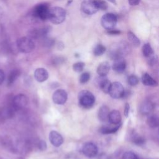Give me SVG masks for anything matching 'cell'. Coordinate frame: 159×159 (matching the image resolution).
Masks as SVG:
<instances>
[{"label": "cell", "instance_id": "6da1fadb", "mask_svg": "<svg viewBox=\"0 0 159 159\" xmlns=\"http://www.w3.org/2000/svg\"><path fill=\"white\" fill-rule=\"evenodd\" d=\"M66 18V11L61 7H52L49 9L48 19L54 24L62 23Z\"/></svg>", "mask_w": 159, "mask_h": 159}, {"label": "cell", "instance_id": "7a4b0ae2", "mask_svg": "<svg viewBox=\"0 0 159 159\" xmlns=\"http://www.w3.org/2000/svg\"><path fill=\"white\" fill-rule=\"evenodd\" d=\"M78 101L82 107L90 108L95 102V97L89 91L84 89L79 93Z\"/></svg>", "mask_w": 159, "mask_h": 159}, {"label": "cell", "instance_id": "3957f363", "mask_svg": "<svg viewBox=\"0 0 159 159\" xmlns=\"http://www.w3.org/2000/svg\"><path fill=\"white\" fill-rule=\"evenodd\" d=\"M129 47L125 42H120L114 45L109 52V55L111 58L116 60L119 58H122L124 54L129 51Z\"/></svg>", "mask_w": 159, "mask_h": 159}, {"label": "cell", "instance_id": "277c9868", "mask_svg": "<svg viewBox=\"0 0 159 159\" xmlns=\"http://www.w3.org/2000/svg\"><path fill=\"white\" fill-rule=\"evenodd\" d=\"M17 47L20 52L27 53L33 51L35 48V44L30 38L23 37L17 40Z\"/></svg>", "mask_w": 159, "mask_h": 159}, {"label": "cell", "instance_id": "5b68a950", "mask_svg": "<svg viewBox=\"0 0 159 159\" xmlns=\"http://www.w3.org/2000/svg\"><path fill=\"white\" fill-rule=\"evenodd\" d=\"M49 9L48 4L46 2L40 3L34 7L32 11V15L42 20H45L48 19Z\"/></svg>", "mask_w": 159, "mask_h": 159}, {"label": "cell", "instance_id": "8992f818", "mask_svg": "<svg viewBox=\"0 0 159 159\" xmlns=\"http://www.w3.org/2000/svg\"><path fill=\"white\" fill-rule=\"evenodd\" d=\"M117 22V16L112 13H107L104 14L101 19V24L105 29L110 30L114 28Z\"/></svg>", "mask_w": 159, "mask_h": 159}, {"label": "cell", "instance_id": "52a82bcc", "mask_svg": "<svg viewBox=\"0 0 159 159\" xmlns=\"http://www.w3.org/2000/svg\"><path fill=\"white\" fill-rule=\"evenodd\" d=\"M108 93L112 98L119 99L124 96L125 90L120 83L116 81L111 83Z\"/></svg>", "mask_w": 159, "mask_h": 159}, {"label": "cell", "instance_id": "ba28073f", "mask_svg": "<svg viewBox=\"0 0 159 159\" xmlns=\"http://www.w3.org/2000/svg\"><path fill=\"white\" fill-rule=\"evenodd\" d=\"M81 9L87 15L94 14L98 11L95 0H84L81 4Z\"/></svg>", "mask_w": 159, "mask_h": 159}, {"label": "cell", "instance_id": "9c48e42d", "mask_svg": "<svg viewBox=\"0 0 159 159\" xmlns=\"http://www.w3.org/2000/svg\"><path fill=\"white\" fill-rule=\"evenodd\" d=\"M28 103L27 97L23 94L16 95L12 99V105L15 110H19L25 107Z\"/></svg>", "mask_w": 159, "mask_h": 159}, {"label": "cell", "instance_id": "30bf717a", "mask_svg": "<svg viewBox=\"0 0 159 159\" xmlns=\"http://www.w3.org/2000/svg\"><path fill=\"white\" fill-rule=\"evenodd\" d=\"M98 149L96 144L93 142H86L82 147L83 153L88 158H93L98 154Z\"/></svg>", "mask_w": 159, "mask_h": 159}, {"label": "cell", "instance_id": "8fae6325", "mask_svg": "<svg viewBox=\"0 0 159 159\" xmlns=\"http://www.w3.org/2000/svg\"><path fill=\"white\" fill-rule=\"evenodd\" d=\"M68 98V94L66 92L61 89H57L54 92L52 96L53 102L57 104H63L66 102Z\"/></svg>", "mask_w": 159, "mask_h": 159}, {"label": "cell", "instance_id": "7c38bea8", "mask_svg": "<svg viewBox=\"0 0 159 159\" xmlns=\"http://www.w3.org/2000/svg\"><path fill=\"white\" fill-rule=\"evenodd\" d=\"M49 140L50 143L56 147H60L63 142V139L61 135L55 130H52L50 132Z\"/></svg>", "mask_w": 159, "mask_h": 159}, {"label": "cell", "instance_id": "4fadbf2b", "mask_svg": "<svg viewBox=\"0 0 159 159\" xmlns=\"http://www.w3.org/2000/svg\"><path fill=\"white\" fill-rule=\"evenodd\" d=\"M15 111L12 104L9 106L3 107L0 109V118L1 119L12 118L14 115Z\"/></svg>", "mask_w": 159, "mask_h": 159}, {"label": "cell", "instance_id": "5bb4252c", "mask_svg": "<svg viewBox=\"0 0 159 159\" xmlns=\"http://www.w3.org/2000/svg\"><path fill=\"white\" fill-rule=\"evenodd\" d=\"M126 68V62L123 58H119L114 60L112 64V69L116 72L121 73H123Z\"/></svg>", "mask_w": 159, "mask_h": 159}, {"label": "cell", "instance_id": "9a60e30c", "mask_svg": "<svg viewBox=\"0 0 159 159\" xmlns=\"http://www.w3.org/2000/svg\"><path fill=\"white\" fill-rule=\"evenodd\" d=\"M34 77L38 82L42 83L48 79V73L46 69L43 68H39L34 71Z\"/></svg>", "mask_w": 159, "mask_h": 159}, {"label": "cell", "instance_id": "2e32d148", "mask_svg": "<svg viewBox=\"0 0 159 159\" xmlns=\"http://www.w3.org/2000/svg\"><path fill=\"white\" fill-rule=\"evenodd\" d=\"M97 80H98L99 86L101 88V89L104 93H108L111 84L110 81L106 77V76H99Z\"/></svg>", "mask_w": 159, "mask_h": 159}, {"label": "cell", "instance_id": "e0dca14e", "mask_svg": "<svg viewBox=\"0 0 159 159\" xmlns=\"http://www.w3.org/2000/svg\"><path fill=\"white\" fill-rule=\"evenodd\" d=\"M108 121L113 125H117L120 123L121 115L119 111L112 110L109 112L108 116Z\"/></svg>", "mask_w": 159, "mask_h": 159}, {"label": "cell", "instance_id": "ac0fdd59", "mask_svg": "<svg viewBox=\"0 0 159 159\" xmlns=\"http://www.w3.org/2000/svg\"><path fill=\"white\" fill-rule=\"evenodd\" d=\"M110 70L109 63L107 61H104L99 65L97 68V73L99 76H106Z\"/></svg>", "mask_w": 159, "mask_h": 159}, {"label": "cell", "instance_id": "d6986e66", "mask_svg": "<svg viewBox=\"0 0 159 159\" xmlns=\"http://www.w3.org/2000/svg\"><path fill=\"white\" fill-rule=\"evenodd\" d=\"M109 114V109L106 106H101L98 111V118L101 122H106L108 120V116Z\"/></svg>", "mask_w": 159, "mask_h": 159}, {"label": "cell", "instance_id": "ffe728a7", "mask_svg": "<svg viewBox=\"0 0 159 159\" xmlns=\"http://www.w3.org/2000/svg\"><path fill=\"white\" fill-rule=\"evenodd\" d=\"M120 127V124L114 125H105L102 126L100 128L99 132L102 134H114L116 132Z\"/></svg>", "mask_w": 159, "mask_h": 159}, {"label": "cell", "instance_id": "44dd1931", "mask_svg": "<svg viewBox=\"0 0 159 159\" xmlns=\"http://www.w3.org/2000/svg\"><path fill=\"white\" fill-rule=\"evenodd\" d=\"M153 108H154L153 104L149 101H146L143 102L142 104H141L140 107V111L143 114H148L149 113L151 112V111L153 109Z\"/></svg>", "mask_w": 159, "mask_h": 159}, {"label": "cell", "instance_id": "7402d4cb", "mask_svg": "<svg viewBox=\"0 0 159 159\" xmlns=\"http://www.w3.org/2000/svg\"><path fill=\"white\" fill-rule=\"evenodd\" d=\"M142 81L144 85L150 86H157V82L148 73H144L142 76Z\"/></svg>", "mask_w": 159, "mask_h": 159}, {"label": "cell", "instance_id": "603a6c76", "mask_svg": "<svg viewBox=\"0 0 159 159\" xmlns=\"http://www.w3.org/2000/svg\"><path fill=\"white\" fill-rule=\"evenodd\" d=\"M20 72L19 70H12L9 75H8V78H7V84L9 86L11 85L12 84L14 83V82L18 78V77L20 76Z\"/></svg>", "mask_w": 159, "mask_h": 159}, {"label": "cell", "instance_id": "cb8c5ba5", "mask_svg": "<svg viewBox=\"0 0 159 159\" xmlns=\"http://www.w3.org/2000/svg\"><path fill=\"white\" fill-rule=\"evenodd\" d=\"M148 125L152 128L157 127L158 125V118L156 114L150 115L147 119Z\"/></svg>", "mask_w": 159, "mask_h": 159}, {"label": "cell", "instance_id": "d4e9b609", "mask_svg": "<svg viewBox=\"0 0 159 159\" xmlns=\"http://www.w3.org/2000/svg\"><path fill=\"white\" fill-rule=\"evenodd\" d=\"M127 39L129 42L134 46V47H139L140 44V42L139 39L131 31H129L127 32Z\"/></svg>", "mask_w": 159, "mask_h": 159}, {"label": "cell", "instance_id": "484cf974", "mask_svg": "<svg viewBox=\"0 0 159 159\" xmlns=\"http://www.w3.org/2000/svg\"><path fill=\"white\" fill-rule=\"evenodd\" d=\"M142 53L145 57H150L153 55V51L149 43H145L142 47Z\"/></svg>", "mask_w": 159, "mask_h": 159}, {"label": "cell", "instance_id": "4316f807", "mask_svg": "<svg viewBox=\"0 0 159 159\" xmlns=\"http://www.w3.org/2000/svg\"><path fill=\"white\" fill-rule=\"evenodd\" d=\"M106 47L102 44L96 45L93 49V54L95 56H101L106 52Z\"/></svg>", "mask_w": 159, "mask_h": 159}, {"label": "cell", "instance_id": "83f0119b", "mask_svg": "<svg viewBox=\"0 0 159 159\" xmlns=\"http://www.w3.org/2000/svg\"><path fill=\"white\" fill-rule=\"evenodd\" d=\"M95 2L98 10L105 11L108 8L107 3L104 0H95Z\"/></svg>", "mask_w": 159, "mask_h": 159}, {"label": "cell", "instance_id": "f1b7e54d", "mask_svg": "<svg viewBox=\"0 0 159 159\" xmlns=\"http://www.w3.org/2000/svg\"><path fill=\"white\" fill-rule=\"evenodd\" d=\"M132 141L138 145H141L145 143V139L137 134H135L132 136Z\"/></svg>", "mask_w": 159, "mask_h": 159}, {"label": "cell", "instance_id": "f546056e", "mask_svg": "<svg viewBox=\"0 0 159 159\" xmlns=\"http://www.w3.org/2000/svg\"><path fill=\"white\" fill-rule=\"evenodd\" d=\"M84 63L82 61H80V62H77L73 64V69L75 71L77 72V73H80L81 72L84 67Z\"/></svg>", "mask_w": 159, "mask_h": 159}, {"label": "cell", "instance_id": "4dcf8cb0", "mask_svg": "<svg viewBox=\"0 0 159 159\" xmlns=\"http://www.w3.org/2000/svg\"><path fill=\"white\" fill-rule=\"evenodd\" d=\"M127 81H128V83L131 86H135L137 85L139 82V78L136 76V75H130L129 77H128V79H127Z\"/></svg>", "mask_w": 159, "mask_h": 159}, {"label": "cell", "instance_id": "1f68e13d", "mask_svg": "<svg viewBox=\"0 0 159 159\" xmlns=\"http://www.w3.org/2000/svg\"><path fill=\"white\" fill-rule=\"evenodd\" d=\"M90 79V74L88 72L83 73L80 77V82L81 84L87 83Z\"/></svg>", "mask_w": 159, "mask_h": 159}, {"label": "cell", "instance_id": "d6a6232c", "mask_svg": "<svg viewBox=\"0 0 159 159\" xmlns=\"http://www.w3.org/2000/svg\"><path fill=\"white\" fill-rule=\"evenodd\" d=\"M42 43H43V45H44V46L50 47L53 45L54 40H53V39H52L51 38L45 37L42 38Z\"/></svg>", "mask_w": 159, "mask_h": 159}, {"label": "cell", "instance_id": "836d02e7", "mask_svg": "<svg viewBox=\"0 0 159 159\" xmlns=\"http://www.w3.org/2000/svg\"><path fill=\"white\" fill-rule=\"evenodd\" d=\"M122 159H139L135 153L132 152H126L123 154Z\"/></svg>", "mask_w": 159, "mask_h": 159}, {"label": "cell", "instance_id": "e575fe53", "mask_svg": "<svg viewBox=\"0 0 159 159\" xmlns=\"http://www.w3.org/2000/svg\"><path fill=\"white\" fill-rule=\"evenodd\" d=\"M37 147L40 151H45L47 148V143L45 142V141H44L43 140H40L38 142Z\"/></svg>", "mask_w": 159, "mask_h": 159}, {"label": "cell", "instance_id": "d590c367", "mask_svg": "<svg viewBox=\"0 0 159 159\" xmlns=\"http://www.w3.org/2000/svg\"><path fill=\"white\" fill-rule=\"evenodd\" d=\"M148 58H149V60H148V64L150 65H155L157 63V58L156 56L152 55V56H150Z\"/></svg>", "mask_w": 159, "mask_h": 159}, {"label": "cell", "instance_id": "8d00e7d4", "mask_svg": "<svg viewBox=\"0 0 159 159\" xmlns=\"http://www.w3.org/2000/svg\"><path fill=\"white\" fill-rule=\"evenodd\" d=\"M107 34L112 35H119L120 34V31L112 29L107 30Z\"/></svg>", "mask_w": 159, "mask_h": 159}, {"label": "cell", "instance_id": "74e56055", "mask_svg": "<svg viewBox=\"0 0 159 159\" xmlns=\"http://www.w3.org/2000/svg\"><path fill=\"white\" fill-rule=\"evenodd\" d=\"M129 111H130V106L128 103H126L125 104V107H124V114L125 117H127L129 114Z\"/></svg>", "mask_w": 159, "mask_h": 159}, {"label": "cell", "instance_id": "f35d334b", "mask_svg": "<svg viewBox=\"0 0 159 159\" xmlns=\"http://www.w3.org/2000/svg\"><path fill=\"white\" fill-rule=\"evenodd\" d=\"M128 2L131 6H137L139 4L140 0H128Z\"/></svg>", "mask_w": 159, "mask_h": 159}, {"label": "cell", "instance_id": "ab89813d", "mask_svg": "<svg viewBox=\"0 0 159 159\" xmlns=\"http://www.w3.org/2000/svg\"><path fill=\"white\" fill-rule=\"evenodd\" d=\"M5 78V75L4 71L2 70H0V84H1Z\"/></svg>", "mask_w": 159, "mask_h": 159}, {"label": "cell", "instance_id": "60d3db41", "mask_svg": "<svg viewBox=\"0 0 159 159\" xmlns=\"http://www.w3.org/2000/svg\"><path fill=\"white\" fill-rule=\"evenodd\" d=\"M98 159H108V158H107V157L106 155L102 154V155H101L99 156V157Z\"/></svg>", "mask_w": 159, "mask_h": 159}, {"label": "cell", "instance_id": "b9f144b4", "mask_svg": "<svg viewBox=\"0 0 159 159\" xmlns=\"http://www.w3.org/2000/svg\"><path fill=\"white\" fill-rule=\"evenodd\" d=\"M108 1H110L111 2L114 4H116V0H108Z\"/></svg>", "mask_w": 159, "mask_h": 159}]
</instances>
